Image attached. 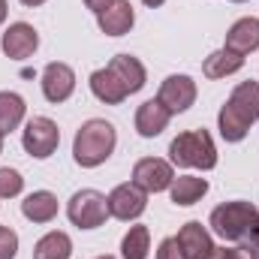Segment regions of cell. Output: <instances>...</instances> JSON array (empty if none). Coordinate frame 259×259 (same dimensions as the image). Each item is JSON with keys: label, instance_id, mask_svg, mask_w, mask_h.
<instances>
[{"label": "cell", "instance_id": "1", "mask_svg": "<svg viewBox=\"0 0 259 259\" xmlns=\"http://www.w3.org/2000/svg\"><path fill=\"white\" fill-rule=\"evenodd\" d=\"M259 118V81H241L235 84V91L229 94L226 106L220 109L217 115V127H220V136L226 142H241L253 121Z\"/></svg>", "mask_w": 259, "mask_h": 259}, {"label": "cell", "instance_id": "2", "mask_svg": "<svg viewBox=\"0 0 259 259\" xmlns=\"http://www.w3.org/2000/svg\"><path fill=\"white\" fill-rule=\"evenodd\" d=\"M115 142H118V133H115V127L109 121L91 118V121H84L78 127L75 139H72V160L81 169H97V166H103L112 157Z\"/></svg>", "mask_w": 259, "mask_h": 259}, {"label": "cell", "instance_id": "3", "mask_svg": "<svg viewBox=\"0 0 259 259\" xmlns=\"http://www.w3.org/2000/svg\"><path fill=\"white\" fill-rule=\"evenodd\" d=\"M169 157L175 166L184 169H214L217 166V148L208 130H187L178 133V139H172L169 145Z\"/></svg>", "mask_w": 259, "mask_h": 259}, {"label": "cell", "instance_id": "4", "mask_svg": "<svg viewBox=\"0 0 259 259\" xmlns=\"http://www.w3.org/2000/svg\"><path fill=\"white\" fill-rule=\"evenodd\" d=\"M256 208L253 202L235 199V202H223L211 211L208 226L214 229V235H220L223 241H244V235L250 232L253 220H256Z\"/></svg>", "mask_w": 259, "mask_h": 259}, {"label": "cell", "instance_id": "5", "mask_svg": "<svg viewBox=\"0 0 259 259\" xmlns=\"http://www.w3.org/2000/svg\"><path fill=\"white\" fill-rule=\"evenodd\" d=\"M66 217L78 229H97V226L106 223V217H112L109 214V199L100 193V190H91V187L88 190H78V193H72V199L66 202Z\"/></svg>", "mask_w": 259, "mask_h": 259}, {"label": "cell", "instance_id": "6", "mask_svg": "<svg viewBox=\"0 0 259 259\" xmlns=\"http://www.w3.org/2000/svg\"><path fill=\"white\" fill-rule=\"evenodd\" d=\"M21 145H24V151L30 157L49 160L58 151V145H61V130H58V124L52 118H42V115L39 118H30L24 133H21Z\"/></svg>", "mask_w": 259, "mask_h": 259}, {"label": "cell", "instance_id": "7", "mask_svg": "<svg viewBox=\"0 0 259 259\" xmlns=\"http://www.w3.org/2000/svg\"><path fill=\"white\" fill-rule=\"evenodd\" d=\"M172 181H175L172 163H166L160 157H145L133 166V184L142 187L145 193H163L172 187Z\"/></svg>", "mask_w": 259, "mask_h": 259}, {"label": "cell", "instance_id": "8", "mask_svg": "<svg viewBox=\"0 0 259 259\" xmlns=\"http://www.w3.org/2000/svg\"><path fill=\"white\" fill-rule=\"evenodd\" d=\"M106 199H109V214L118 217V220H136L148 208V193L142 187H136L133 181L130 184H118Z\"/></svg>", "mask_w": 259, "mask_h": 259}, {"label": "cell", "instance_id": "9", "mask_svg": "<svg viewBox=\"0 0 259 259\" xmlns=\"http://www.w3.org/2000/svg\"><path fill=\"white\" fill-rule=\"evenodd\" d=\"M157 100L169 109V115H181L196 103V81L190 75H169L160 84Z\"/></svg>", "mask_w": 259, "mask_h": 259}, {"label": "cell", "instance_id": "10", "mask_svg": "<svg viewBox=\"0 0 259 259\" xmlns=\"http://www.w3.org/2000/svg\"><path fill=\"white\" fill-rule=\"evenodd\" d=\"M36 46H39V33H36V27L27 24V21H15V24H9L6 33H3V39H0L3 55L12 58V61H24V58H30V55L36 52Z\"/></svg>", "mask_w": 259, "mask_h": 259}, {"label": "cell", "instance_id": "11", "mask_svg": "<svg viewBox=\"0 0 259 259\" xmlns=\"http://www.w3.org/2000/svg\"><path fill=\"white\" fill-rule=\"evenodd\" d=\"M75 91V72L69 64L52 61L42 69V94L49 103H66Z\"/></svg>", "mask_w": 259, "mask_h": 259}, {"label": "cell", "instance_id": "12", "mask_svg": "<svg viewBox=\"0 0 259 259\" xmlns=\"http://www.w3.org/2000/svg\"><path fill=\"white\" fill-rule=\"evenodd\" d=\"M175 241H178V247H181L184 259H211L214 253H217V247H214V241H211L208 229H205L199 220L184 223V226L178 229Z\"/></svg>", "mask_w": 259, "mask_h": 259}, {"label": "cell", "instance_id": "13", "mask_svg": "<svg viewBox=\"0 0 259 259\" xmlns=\"http://www.w3.org/2000/svg\"><path fill=\"white\" fill-rule=\"evenodd\" d=\"M223 49H229V52H235V55H250V52H256L259 49V18L253 15H247V18H238L229 30H226V46Z\"/></svg>", "mask_w": 259, "mask_h": 259}, {"label": "cell", "instance_id": "14", "mask_svg": "<svg viewBox=\"0 0 259 259\" xmlns=\"http://www.w3.org/2000/svg\"><path fill=\"white\" fill-rule=\"evenodd\" d=\"M91 91H94V97H97L100 103H106V106H121L130 97L127 88H124V81L118 78V72L109 69V66L91 72Z\"/></svg>", "mask_w": 259, "mask_h": 259}, {"label": "cell", "instance_id": "15", "mask_svg": "<svg viewBox=\"0 0 259 259\" xmlns=\"http://www.w3.org/2000/svg\"><path fill=\"white\" fill-rule=\"evenodd\" d=\"M133 21H136V12H133L130 0H115L106 12L97 15V24H100V30L106 36H124V33H130Z\"/></svg>", "mask_w": 259, "mask_h": 259}, {"label": "cell", "instance_id": "16", "mask_svg": "<svg viewBox=\"0 0 259 259\" xmlns=\"http://www.w3.org/2000/svg\"><path fill=\"white\" fill-rule=\"evenodd\" d=\"M169 109L160 103V100H148V103H142L139 106V112H136V130H139V136H145V139H154V136H160L163 130L169 127Z\"/></svg>", "mask_w": 259, "mask_h": 259}, {"label": "cell", "instance_id": "17", "mask_svg": "<svg viewBox=\"0 0 259 259\" xmlns=\"http://www.w3.org/2000/svg\"><path fill=\"white\" fill-rule=\"evenodd\" d=\"M109 69L118 72V78L124 81L127 94H139V91L145 88V81H148V72H145L142 61L133 58V55H115V58L109 61Z\"/></svg>", "mask_w": 259, "mask_h": 259}, {"label": "cell", "instance_id": "18", "mask_svg": "<svg viewBox=\"0 0 259 259\" xmlns=\"http://www.w3.org/2000/svg\"><path fill=\"white\" fill-rule=\"evenodd\" d=\"M21 214L30 220V223H52L55 214H58V196L49 193V190H36L21 202Z\"/></svg>", "mask_w": 259, "mask_h": 259}, {"label": "cell", "instance_id": "19", "mask_svg": "<svg viewBox=\"0 0 259 259\" xmlns=\"http://www.w3.org/2000/svg\"><path fill=\"white\" fill-rule=\"evenodd\" d=\"M241 66H244V58H241V55H235V52H229V49H220V52H211V55L205 58L202 72H205V78H226V75L238 72Z\"/></svg>", "mask_w": 259, "mask_h": 259}, {"label": "cell", "instance_id": "20", "mask_svg": "<svg viewBox=\"0 0 259 259\" xmlns=\"http://www.w3.org/2000/svg\"><path fill=\"white\" fill-rule=\"evenodd\" d=\"M205 193H208V181L196 175H178L169 187V196L175 205H196Z\"/></svg>", "mask_w": 259, "mask_h": 259}, {"label": "cell", "instance_id": "21", "mask_svg": "<svg viewBox=\"0 0 259 259\" xmlns=\"http://www.w3.org/2000/svg\"><path fill=\"white\" fill-rule=\"evenodd\" d=\"M24 112H27V106H24V100L18 94L0 91V136L18 130V124L24 121Z\"/></svg>", "mask_w": 259, "mask_h": 259}, {"label": "cell", "instance_id": "22", "mask_svg": "<svg viewBox=\"0 0 259 259\" xmlns=\"http://www.w3.org/2000/svg\"><path fill=\"white\" fill-rule=\"evenodd\" d=\"M72 256V241L66 232H49L36 241L33 259H69Z\"/></svg>", "mask_w": 259, "mask_h": 259}, {"label": "cell", "instance_id": "23", "mask_svg": "<svg viewBox=\"0 0 259 259\" xmlns=\"http://www.w3.org/2000/svg\"><path fill=\"white\" fill-rule=\"evenodd\" d=\"M151 250V229L148 226H130V232L121 241V256L124 259H148Z\"/></svg>", "mask_w": 259, "mask_h": 259}, {"label": "cell", "instance_id": "24", "mask_svg": "<svg viewBox=\"0 0 259 259\" xmlns=\"http://www.w3.org/2000/svg\"><path fill=\"white\" fill-rule=\"evenodd\" d=\"M21 187H24L21 172L3 166V169H0V199H12V196H18L21 193Z\"/></svg>", "mask_w": 259, "mask_h": 259}, {"label": "cell", "instance_id": "25", "mask_svg": "<svg viewBox=\"0 0 259 259\" xmlns=\"http://www.w3.org/2000/svg\"><path fill=\"white\" fill-rule=\"evenodd\" d=\"M18 253V235L9 226H0V259H15Z\"/></svg>", "mask_w": 259, "mask_h": 259}, {"label": "cell", "instance_id": "26", "mask_svg": "<svg viewBox=\"0 0 259 259\" xmlns=\"http://www.w3.org/2000/svg\"><path fill=\"white\" fill-rule=\"evenodd\" d=\"M157 259H184V253H181L175 238H163L160 247H157Z\"/></svg>", "mask_w": 259, "mask_h": 259}, {"label": "cell", "instance_id": "27", "mask_svg": "<svg viewBox=\"0 0 259 259\" xmlns=\"http://www.w3.org/2000/svg\"><path fill=\"white\" fill-rule=\"evenodd\" d=\"M244 247L259 259V214H256V220H253V226H250V232L244 235Z\"/></svg>", "mask_w": 259, "mask_h": 259}, {"label": "cell", "instance_id": "28", "mask_svg": "<svg viewBox=\"0 0 259 259\" xmlns=\"http://www.w3.org/2000/svg\"><path fill=\"white\" fill-rule=\"evenodd\" d=\"M112 3H115V0H84V6H88L91 12H97V15H100V12H106Z\"/></svg>", "mask_w": 259, "mask_h": 259}, {"label": "cell", "instance_id": "29", "mask_svg": "<svg viewBox=\"0 0 259 259\" xmlns=\"http://www.w3.org/2000/svg\"><path fill=\"white\" fill-rule=\"evenodd\" d=\"M142 3H145V6H151V9H157V6H163L166 0H142Z\"/></svg>", "mask_w": 259, "mask_h": 259}, {"label": "cell", "instance_id": "30", "mask_svg": "<svg viewBox=\"0 0 259 259\" xmlns=\"http://www.w3.org/2000/svg\"><path fill=\"white\" fill-rule=\"evenodd\" d=\"M6 21V0H0V24Z\"/></svg>", "mask_w": 259, "mask_h": 259}, {"label": "cell", "instance_id": "31", "mask_svg": "<svg viewBox=\"0 0 259 259\" xmlns=\"http://www.w3.org/2000/svg\"><path fill=\"white\" fill-rule=\"evenodd\" d=\"M21 3H24V6H42L46 0H21Z\"/></svg>", "mask_w": 259, "mask_h": 259}, {"label": "cell", "instance_id": "32", "mask_svg": "<svg viewBox=\"0 0 259 259\" xmlns=\"http://www.w3.org/2000/svg\"><path fill=\"white\" fill-rule=\"evenodd\" d=\"M0 154H3V136H0Z\"/></svg>", "mask_w": 259, "mask_h": 259}, {"label": "cell", "instance_id": "33", "mask_svg": "<svg viewBox=\"0 0 259 259\" xmlns=\"http://www.w3.org/2000/svg\"><path fill=\"white\" fill-rule=\"evenodd\" d=\"M97 259H115V256H97Z\"/></svg>", "mask_w": 259, "mask_h": 259}, {"label": "cell", "instance_id": "34", "mask_svg": "<svg viewBox=\"0 0 259 259\" xmlns=\"http://www.w3.org/2000/svg\"><path fill=\"white\" fill-rule=\"evenodd\" d=\"M232 3H244V0H232Z\"/></svg>", "mask_w": 259, "mask_h": 259}]
</instances>
